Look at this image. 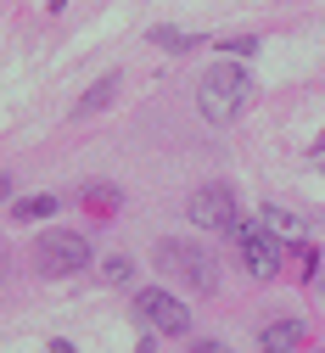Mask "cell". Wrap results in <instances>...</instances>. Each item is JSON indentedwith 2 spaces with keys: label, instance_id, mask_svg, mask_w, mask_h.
<instances>
[{
  "label": "cell",
  "instance_id": "cell-1",
  "mask_svg": "<svg viewBox=\"0 0 325 353\" xmlns=\"http://www.w3.org/2000/svg\"><path fill=\"white\" fill-rule=\"evenodd\" d=\"M247 101H253V73L230 57V62H213L208 73H202V84H197V112L208 118V123H236L242 112H247Z\"/></svg>",
  "mask_w": 325,
  "mask_h": 353
},
{
  "label": "cell",
  "instance_id": "cell-2",
  "mask_svg": "<svg viewBox=\"0 0 325 353\" xmlns=\"http://www.w3.org/2000/svg\"><path fill=\"white\" fill-rule=\"evenodd\" d=\"M157 270H163V275H179L197 297H213V292H219V263H213V252H202L197 241H157Z\"/></svg>",
  "mask_w": 325,
  "mask_h": 353
},
{
  "label": "cell",
  "instance_id": "cell-3",
  "mask_svg": "<svg viewBox=\"0 0 325 353\" xmlns=\"http://www.w3.org/2000/svg\"><path fill=\"white\" fill-rule=\"evenodd\" d=\"M230 241H236V252H242V263H247V275H253V281H275V275L286 270V252H281L286 241L275 236V230L264 225V219H253V225L242 219Z\"/></svg>",
  "mask_w": 325,
  "mask_h": 353
},
{
  "label": "cell",
  "instance_id": "cell-4",
  "mask_svg": "<svg viewBox=\"0 0 325 353\" xmlns=\"http://www.w3.org/2000/svg\"><path fill=\"white\" fill-rule=\"evenodd\" d=\"M135 314L146 320L152 336H191V308H185L174 292H163V286H141L135 292Z\"/></svg>",
  "mask_w": 325,
  "mask_h": 353
},
{
  "label": "cell",
  "instance_id": "cell-5",
  "mask_svg": "<svg viewBox=\"0 0 325 353\" xmlns=\"http://www.w3.org/2000/svg\"><path fill=\"white\" fill-rule=\"evenodd\" d=\"M185 219H191L197 230H219V236H236V225H242L236 191H230V185H202V191H191V202H185Z\"/></svg>",
  "mask_w": 325,
  "mask_h": 353
},
{
  "label": "cell",
  "instance_id": "cell-6",
  "mask_svg": "<svg viewBox=\"0 0 325 353\" xmlns=\"http://www.w3.org/2000/svg\"><path fill=\"white\" fill-rule=\"evenodd\" d=\"M34 263L45 275H79L90 263V236H79V230H45L39 247H34Z\"/></svg>",
  "mask_w": 325,
  "mask_h": 353
},
{
  "label": "cell",
  "instance_id": "cell-7",
  "mask_svg": "<svg viewBox=\"0 0 325 353\" xmlns=\"http://www.w3.org/2000/svg\"><path fill=\"white\" fill-rule=\"evenodd\" d=\"M303 331H308L303 320H275V325L258 331V347H264V353H292V347L303 342Z\"/></svg>",
  "mask_w": 325,
  "mask_h": 353
},
{
  "label": "cell",
  "instance_id": "cell-8",
  "mask_svg": "<svg viewBox=\"0 0 325 353\" xmlns=\"http://www.w3.org/2000/svg\"><path fill=\"white\" fill-rule=\"evenodd\" d=\"M258 219H264V225H269L275 236H281V241H303V230H308L292 208H275V202H264V213H258Z\"/></svg>",
  "mask_w": 325,
  "mask_h": 353
},
{
  "label": "cell",
  "instance_id": "cell-9",
  "mask_svg": "<svg viewBox=\"0 0 325 353\" xmlns=\"http://www.w3.org/2000/svg\"><path fill=\"white\" fill-rule=\"evenodd\" d=\"M112 90H118V73H107V79H96V84H90V90H84V101L73 107L79 118H90V112H101L107 101H112Z\"/></svg>",
  "mask_w": 325,
  "mask_h": 353
},
{
  "label": "cell",
  "instance_id": "cell-10",
  "mask_svg": "<svg viewBox=\"0 0 325 353\" xmlns=\"http://www.w3.org/2000/svg\"><path fill=\"white\" fill-rule=\"evenodd\" d=\"M51 213H57V196H23V202L12 208L17 225H34V219H51Z\"/></svg>",
  "mask_w": 325,
  "mask_h": 353
},
{
  "label": "cell",
  "instance_id": "cell-11",
  "mask_svg": "<svg viewBox=\"0 0 325 353\" xmlns=\"http://www.w3.org/2000/svg\"><path fill=\"white\" fill-rule=\"evenodd\" d=\"M152 46H163V51H191L197 34H185V28H152Z\"/></svg>",
  "mask_w": 325,
  "mask_h": 353
},
{
  "label": "cell",
  "instance_id": "cell-12",
  "mask_svg": "<svg viewBox=\"0 0 325 353\" xmlns=\"http://www.w3.org/2000/svg\"><path fill=\"white\" fill-rule=\"evenodd\" d=\"M101 281L107 286H129V258H107L101 263Z\"/></svg>",
  "mask_w": 325,
  "mask_h": 353
},
{
  "label": "cell",
  "instance_id": "cell-13",
  "mask_svg": "<svg viewBox=\"0 0 325 353\" xmlns=\"http://www.w3.org/2000/svg\"><path fill=\"white\" fill-rule=\"evenodd\" d=\"M219 51H230V57H236V62H242V57H253V51H258V39H224V46H219Z\"/></svg>",
  "mask_w": 325,
  "mask_h": 353
},
{
  "label": "cell",
  "instance_id": "cell-14",
  "mask_svg": "<svg viewBox=\"0 0 325 353\" xmlns=\"http://www.w3.org/2000/svg\"><path fill=\"white\" fill-rule=\"evenodd\" d=\"M191 353H230V347H224L219 336H197V342H191Z\"/></svg>",
  "mask_w": 325,
  "mask_h": 353
},
{
  "label": "cell",
  "instance_id": "cell-15",
  "mask_svg": "<svg viewBox=\"0 0 325 353\" xmlns=\"http://www.w3.org/2000/svg\"><path fill=\"white\" fill-rule=\"evenodd\" d=\"M84 202H96V208H118V191H84Z\"/></svg>",
  "mask_w": 325,
  "mask_h": 353
},
{
  "label": "cell",
  "instance_id": "cell-16",
  "mask_svg": "<svg viewBox=\"0 0 325 353\" xmlns=\"http://www.w3.org/2000/svg\"><path fill=\"white\" fill-rule=\"evenodd\" d=\"M314 292L325 297V258H319V275H314Z\"/></svg>",
  "mask_w": 325,
  "mask_h": 353
},
{
  "label": "cell",
  "instance_id": "cell-17",
  "mask_svg": "<svg viewBox=\"0 0 325 353\" xmlns=\"http://www.w3.org/2000/svg\"><path fill=\"white\" fill-rule=\"evenodd\" d=\"M0 196H6V180H0Z\"/></svg>",
  "mask_w": 325,
  "mask_h": 353
}]
</instances>
